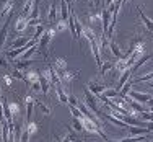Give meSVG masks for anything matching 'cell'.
<instances>
[{
    "mask_svg": "<svg viewBox=\"0 0 153 142\" xmlns=\"http://www.w3.org/2000/svg\"><path fill=\"white\" fill-rule=\"evenodd\" d=\"M56 33H57L56 28H47L46 33L41 36V39L38 41V52H41L46 59H47V51L46 49H47V46H49V43L52 41V38H54Z\"/></svg>",
    "mask_w": 153,
    "mask_h": 142,
    "instance_id": "6da1fadb",
    "label": "cell"
},
{
    "mask_svg": "<svg viewBox=\"0 0 153 142\" xmlns=\"http://www.w3.org/2000/svg\"><path fill=\"white\" fill-rule=\"evenodd\" d=\"M85 100H86V106H88L96 116H100V118H101V113H103V111L98 108V96L90 92V90L86 88V85H85Z\"/></svg>",
    "mask_w": 153,
    "mask_h": 142,
    "instance_id": "7a4b0ae2",
    "label": "cell"
},
{
    "mask_svg": "<svg viewBox=\"0 0 153 142\" xmlns=\"http://www.w3.org/2000/svg\"><path fill=\"white\" fill-rule=\"evenodd\" d=\"M111 16H112L111 10H109L108 7H104L103 12H101V31H103L104 34H106L108 30H109V25H111Z\"/></svg>",
    "mask_w": 153,
    "mask_h": 142,
    "instance_id": "3957f363",
    "label": "cell"
},
{
    "mask_svg": "<svg viewBox=\"0 0 153 142\" xmlns=\"http://www.w3.org/2000/svg\"><path fill=\"white\" fill-rule=\"evenodd\" d=\"M86 88H88L93 95H96V96H100L101 93H104L108 90L106 85H104V83H100L98 80H91V82L88 83V87H86Z\"/></svg>",
    "mask_w": 153,
    "mask_h": 142,
    "instance_id": "277c9868",
    "label": "cell"
},
{
    "mask_svg": "<svg viewBox=\"0 0 153 142\" xmlns=\"http://www.w3.org/2000/svg\"><path fill=\"white\" fill-rule=\"evenodd\" d=\"M12 16H13V12L10 13L8 16H7L5 23H3L2 28H0V51H2V47H3V44H5V41H7V34H8V25H10Z\"/></svg>",
    "mask_w": 153,
    "mask_h": 142,
    "instance_id": "5b68a950",
    "label": "cell"
},
{
    "mask_svg": "<svg viewBox=\"0 0 153 142\" xmlns=\"http://www.w3.org/2000/svg\"><path fill=\"white\" fill-rule=\"evenodd\" d=\"M129 96L132 98V100L138 101V103H147V101L152 98V95L150 93H145V92H134V90H130Z\"/></svg>",
    "mask_w": 153,
    "mask_h": 142,
    "instance_id": "8992f818",
    "label": "cell"
},
{
    "mask_svg": "<svg viewBox=\"0 0 153 142\" xmlns=\"http://www.w3.org/2000/svg\"><path fill=\"white\" fill-rule=\"evenodd\" d=\"M25 103H26V121L31 123V116H33V108H34V96L33 95H26V98H25Z\"/></svg>",
    "mask_w": 153,
    "mask_h": 142,
    "instance_id": "52a82bcc",
    "label": "cell"
},
{
    "mask_svg": "<svg viewBox=\"0 0 153 142\" xmlns=\"http://www.w3.org/2000/svg\"><path fill=\"white\" fill-rule=\"evenodd\" d=\"M52 65H54V69H56V72L59 74V77H62V75L67 72V62H65V59H62V57H57Z\"/></svg>",
    "mask_w": 153,
    "mask_h": 142,
    "instance_id": "ba28073f",
    "label": "cell"
},
{
    "mask_svg": "<svg viewBox=\"0 0 153 142\" xmlns=\"http://www.w3.org/2000/svg\"><path fill=\"white\" fill-rule=\"evenodd\" d=\"M109 51H111V52L114 54L116 57H117V61H119V59H129V54H127V52H122L114 41H109Z\"/></svg>",
    "mask_w": 153,
    "mask_h": 142,
    "instance_id": "9c48e42d",
    "label": "cell"
},
{
    "mask_svg": "<svg viewBox=\"0 0 153 142\" xmlns=\"http://www.w3.org/2000/svg\"><path fill=\"white\" fill-rule=\"evenodd\" d=\"M47 64H49V62H47ZM47 72H49V80H51V83H52V85H59V83H62L59 74L56 72V69H54L52 64L47 65Z\"/></svg>",
    "mask_w": 153,
    "mask_h": 142,
    "instance_id": "30bf717a",
    "label": "cell"
},
{
    "mask_svg": "<svg viewBox=\"0 0 153 142\" xmlns=\"http://www.w3.org/2000/svg\"><path fill=\"white\" fill-rule=\"evenodd\" d=\"M13 3H15L13 0H5L3 5L0 7V16H8L13 12Z\"/></svg>",
    "mask_w": 153,
    "mask_h": 142,
    "instance_id": "8fae6325",
    "label": "cell"
},
{
    "mask_svg": "<svg viewBox=\"0 0 153 142\" xmlns=\"http://www.w3.org/2000/svg\"><path fill=\"white\" fill-rule=\"evenodd\" d=\"M129 132H130V136H148L150 131L142 126H129Z\"/></svg>",
    "mask_w": 153,
    "mask_h": 142,
    "instance_id": "7c38bea8",
    "label": "cell"
},
{
    "mask_svg": "<svg viewBox=\"0 0 153 142\" xmlns=\"http://www.w3.org/2000/svg\"><path fill=\"white\" fill-rule=\"evenodd\" d=\"M47 20H49V23H52L54 26H56V23L60 20L59 18V13H57V5L56 3H52L49 8V16H47Z\"/></svg>",
    "mask_w": 153,
    "mask_h": 142,
    "instance_id": "4fadbf2b",
    "label": "cell"
},
{
    "mask_svg": "<svg viewBox=\"0 0 153 142\" xmlns=\"http://www.w3.org/2000/svg\"><path fill=\"white\" fill-rule=\"evenodd\" d=\"M137 12H138V15H140L142 21H143V25L147 26V30H148V31H153V20H150V18L145 15V12H143V10H142L138 5H137Z\"/></svg>",
    "mask_w": 153,
    "mask_h": 142,
    "instance_id": "5bb4252c",
    "label": "cell"
},
{
    "mask_svg": "<svg viewBox=\"0 0 153 142\" xmlns=\"http://www.w3.org/2000/svg\"><path fill=\"white\" fill-rule=\"evenodd\" d=\"M31 64H38V61H31V59H26V61H23V59H20V61H15V62H13V67H15L16 70H21V69H26V67H30Z\"/></svg>",
    "mask_w": 153,
    "mask_h": 142,
    "instance_id": "9a60e30c",
    "label": "cell"
},
{
    "mask_svg": "<svg viewBox=\"0 0 153 142\" xmlns=\"http://www.w3.org/2000/svg\"><path fill=\"white\" fill-rule=\"evenodd\" d=\"M33 38H28V36H21V38H16L15 41L12 43V49H18V47H23V46H26L28 43L31 41Z\"/></svg>",
    "mask_w": 153,
    "mask_h": 142,
    "instance_id": "2e32d148",
    "label": "cell"
},
{
    "mask_svg": "<svg viewBox=\"0 0 153 142\" xmlns=\"http://www.w3.org/2000/svg\"><path fill=\"white\" fill-rule=\"evenodd\" d=\"M56 93H57V98L60 100V103H68V95L64 92V88H62V83H59V85H56Z\"/></svg>",
    "mask_w": 153,
    "mask_h": 142,
    "instance_id": "e0dca14e",
    "label": "cell"
},
{
    "mask_svg": "<svg viewBox=\"0 0 153 142\" xmlns=\"http://www.w3.org/2000/svg\"><path fill=\"white\" fill-rule=\"evenodd\" d=\"M26 26H28V18H25V16H18L16 18V23H15V30L20 33V31H25L26 30Z\"/></svg>",
    "mask_w": 153,
    "mask_h": 142,
    "instance_id": "ac0fdd59",
    "label": "cell"
},
{
    "mask_svg": "<svg viewBox=\"0 0 153 142\" xmlns=\"http://www.w3.org/2000/svg\"><path fill=\"white\" fill-rule=\"evenodd\" d=\"M147 61H153V56H148V54H145L143 57H142V59H138L135 64H134V67L130 69V70H132V74H135V72L138 70V67H142V65H143L145 62H147Z\"/></svg>",
    "mask_w": 153,
    "mask_h": 142,
    "instance_id": "d6986e66",
    "label": "cell"
},
{
    "mask_svg": "<svg viewBox=\"0 0 153 142\" xmlns=\"http://www.w3.org/2000/svg\"><path fill=\"white\" fill-rule=\"evenodd\" d=\"M78 74H80V72H68V70H67V72H65V74L60 77V82H64V83H70L74 78L78 77Z\"/></svg>",
    "mask_w": 153,
    "mask_h": 142,
    "instance_id": "ffe728a7",
    "label": "cell"
},
{
    "mask_svg": "<svg viewBox=\"0 0 153 142\" xmlns=\"http://www.w3.org/2000/svg\"><path fill=\"white\" fill-rule=\"evenodd\" d=\"M153 78V72L150 74H145V75H138L137 78H132L130 82H132V85H135V83H140V82H148V80Z\"/></svg>",
    "mask_w": 153,
    "mask_h": 142,
    "instance_id": "44dd1931",
    "label": "cell"
},
{
    "mask_svg": "<svg viewBox=\"0 0 153 142\" xmlns=\"http://www.w3.org/2000/svg\"><path fill=\"white\" fill-rule=\"evenodd\" d=\"M33 20H39V5H38V2H34L33 10H31L30 16H28V21H33Z\"/></svg>",
    "mask_w": 153,
    "mask_h": 142,
    "instance_id": "7402d4cb",
    "label": "cell"
},
{
    "mask_svg": "<svg viewBox=\"0 0 153 142\" xmlns=\"http://www.w3.org/2000/svg\"><path fill=\"white\" fill-rule=\"evenodd\" d=\"M124 123L127 126H140V121H138L135 116H124Z\"/></svg>",
    "mask_w": 153,
    "mask_h": 142,
    "instance_id": "603a6c76",
    "label": "cell"
},
{
    "mask_svg": "<svg viewBox=\"0 0 153 142\" xmlns=\"http://www.w3.org/2000/svg\"><path fill=\"white\" fill-rule=\"evenodd\" d=\"M54 28H56L57 33H59V31L62 33V31H65L68 28V21H65V20H62V18H60V20L56 23V26H54Z\"/></svg>",
    "mask_w": 153,
    "mask_h": 142,
    "instance_id": "cb8c5ba5",
    "label": "cell"
},
{
    "mask_svg": "<svg viewBox=\"0 0 153 142\" xmlns=\"http://www.w3.org/2000/svg\"><path fill=\"white\" fill-rule=\"evenodd\" d=\"M44 33H46V28L42 26V25L36 26V31H34V36H33V39H34V41H39V39H41V36L44 34Z\"/></svg>",
    "mask_w": 153,
    "mask_h": 142,
    "instance_id": "d4e9b609",
    "label": "cell"
},
{
    "mask_svg": "<svg viewBox=\"0 0 153 142\" xmlns=\"http://www.w3.org/2000/svg\"><path fill=\"white\" fill-rule=\"evenodd\" d=\"M114 67H116V64H112V62H103V65H101V75H106Z\"/></svg>",
    "mask_w": 153,
    "mask_h": 142,
    "instance_id": "484cf974",
    "label": "cell"
},
{
    "mask_svg": "<svg viewBox=\"0 0 153 142\" xmlns=\"http://www.w3.org/2000/svg\"><path fill=\"white\" fill-rule=\"evenodd\" d=\"M68 108H70V113L74 114V118H78V119H83V118H85V116H83V113L80 111L76 106H68Z\"/></svg>",
    "mask_w": 153,
    "mask_h": 142,
    "instance_id": "4316f807",
    "label": "cell"
},
{
    "mask_svg": "<svg viewBox=\"0 0 153 142\" xmlns=\"http://www.w3.org/2000/svg\"><path fill=\"white\" fill-rule=\"evenodd\" d=\"M140 119H143V121H147V123L153 121V111H145V113H140Z\"/></svg>",
    "mask_w": 153,
    "mask_h": 142,
    "instance_id": "83f0119b",
    "label": "cell"
},
{
    "mask_svg": "<svg viewBox=\"0 0 153 142\" xmlns=\"http://www.w3.org/2000/svg\"><path fill=\"white\" fill-rule=\"evenodd\" d=\"M74 129L75 131H85L83 129V123H82V119H78V118H74Z\"/></svg>",
    "mask_w": 153,
    "mask_h": 142,
    "instance_id": "f1b7e54d",
    "label": "cell"
},
{
    "mask_svg": "<svg viewBox=\"0 0 153 142\" xmlns=\"http://www.w3.org/2000/svg\"><path fill=\"white\" fill-rule=\"evenodd\" d=\"M104 95V96H106V98H111V100H112V98H116V96H119V92H117V90H106V92H104L103 93Z\"/></svg>",
    "mask_w": 153,
    "mask_h": 142,
    "instance_id": "f546056e",
    "label": "cell"
},
{
    "mask_svg": "<svg viewBox=\"0 0 153 142\" xmlns=\"http://www.w3.org/2000/svg\"><path fill=\"white\" fill-rule=\"evenodd\" d=\"M8 108H10V111H12L13 116H18V113H20V106H18V103H8Z\"/></svg>",
    "mask_w": 153,
    "mask_h": 142,
    "instance_id": "4dcf8cb0",
    "label": "cell"
},
{
    "mask_svg": "<svg viewBox=\"0 0 153 142\" xmlns=\"http://www.w3.org/2000/svg\"><path fill=\"white\" fill-rule=\"evenodd\" d=\"M26 129H28V132H30L31 136H33V134H34L36 131H38V124L31 121V123H28V124H26Z\"/></svg>",
    "mask_w": 153,
    "mask_h": 142,
    "instance_id": "1f68e13d",
    "label": "cell"
},
{
    "mask_svg": "<svg viewBox=\"0 0 153 142\" xmlns=\"http://www.w3.org/2000/svg\"><path fill=\"white\" fill-rule=\"evenodd\" d=\"M36 103H38L39 110H41L42 113H44V114H51V108H49V106H46V105L42 103V101H36Z\"/></svg>",
    "mask_w": 153,
    "mask_h": 142,
    "instance_id": "d6a6232c",
    "label": "cell"
},
{
    "mask_svg": "<svg viewBox=\"0 0 153 142\" xmlns=\"http://www.w3.org/2000/svg\"><path fill=\"white\" fill-rule=\"evenodd\" d=\"M78 103H80V101H78V98H76V96H74V95H68V106H78Z\"/></svg>",
    "mask_w": 153,
    "mask_h": 142,
    "instance_id": "836d02e7",
    "label": "cell"
},
{
    "mask_svg": "<svg viewBox=\"0 0 153 142\" xmlns=\"http://www.w3.org/2000/svg\"><path fill=\"white\" fill-rule=\"evenodd\" d=\"M13 78H15V77H13V75H8V74H7V75H3V77H2V80L5 82V85H7V87H12Z\"/></svg>",
    "mask_w": 153,
    "mask_h": 142,
    "instance_id": "e575fe53",
    "label": "cell"
},
{
    "mask_svg": "<svg viewBox=\"0 0 153 142\" xmlns=\"http://www.w3.org/2000/svg\"><path fill=\"white\" fill-rule=\"evenodd\" d=\"M30 137H31V134L28 132V129L25 127V129H23V134H21V142H28V141H30Z\"/></svg>",
    "mask_w": 153,
    "mask_h": 142,
    "instance_id": "d590c367",
    "label": "cell"
},
{
    "mask_svg": "<svg viewBox=\"0 0 153 142\" xmlns=\"http://www.w3.org/2000/svg\"><path fill=\"white\" fill-rule=\"evenodd\" d=\"M0 67H8V61H7V56H2V54H0Z\"/></svg>",
    "mask_w": 153,
    "mask_h": 142,
    "instance_id": "8d00e7d4",
    "label": "cell"
},
{
    "mask_svg": "<svg viewBox=\"0 0 153 142\" xmlns=\"http://www.w3.org/2000/svg\"><path fill=\"white\" fill-rule=\"evenodd\" d=\"M65 2H67V3H68V7H70V5H72V3H74V0H65Z\"/></svg>",
    "mask_w": 153,
    "mask_h": 142,
    "instance_id": "74e56055",
    "label": "cell"
},
{
    "mask_svg": "<svg viewBox=\"0 0 153 142\" xmlns=\"http://www.w3.org/2000/svg\"><path fill=\"white\" fill-rule=\"evenodd\" d=\"M74 142H83V139H75Z\"/></svg>",
    "mask_w": 153,
    "mask_h": 142,
    "instance_id": "f35d334b",
    "label": "cell"
},
{
    "mask_svg": "<svg viewBox=\"0 0 153 142\" xmlns=\"http://www.w3.org/2000/svg\"><path fill=\"white\" fill-rule=\"evenodd\" d=\"M126 2H127V0H122V5H124V3H126Z\"/></svg>",
    "mask_w": 153,
    "mask_h": 142,
    "instance_id": "ab89813d",
    "label": "cell"
},
{
    "mask_svg": "<svg viewBox=\"0 0 153 142\" xmlns=\"http://www.w3.org/2000/svg\"><path fill=\"white\" fill-rule=\"evenodd\" d=\"M152 142H153V139H152Z\"/></svg>",
    "mask_w": 153,
    "mask_h": 142,
    "instance_id": "60d3db41",
    "label": "cell"
},
{
    "mask_svg": "<svg viewBox=\"0 0 153 142\" xmlns=\"http://www.w3.org/2000/svg\"><path fill=\"white\" fill-rule=\"evenodd\" d=\"M74 2H75V0H74Z\"/></svg>",
    "mask_w": 153,
    "mask_h": 142,
    "instance_id": "b9f144b4",
    "label": "cell"
}]
</instances>
